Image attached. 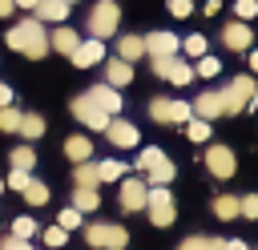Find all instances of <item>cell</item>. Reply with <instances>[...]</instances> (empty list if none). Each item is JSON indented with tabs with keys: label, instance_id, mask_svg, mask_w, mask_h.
<instances>
[{
	"label": "cell",
	"instance_id": "1",
	"mask_svg": "<svg viewBox=\"0 0 258 250\" xmlns=\"http://www.w3.org/2000/svg\"><path fill=\"white\" fill-rule=\"evenodd\" d=\"M4 44H8L12 52H24L28 60L48 56V32H44V24H40L36 16H28V20L12 24V28H8V36H4Z\"/></svg>",
	"mask_w": 258,
	"mask_h": 250
},
{
	"label": "cell",
	"instance_id": "2",
	"mask_svg": "<svg viewBox=\"0 0 258 250\" xmlns=\"http://www.w3.org/2000/svg\"><path fill=\"white\" fill-rule=\"evenodd\" d=\"M222 93V105H226V113H242V109H250L254 101H258V85H254V77L250 73H238L226 89H218Z\"/></svg>",
	"mask_w": 258,
	"mask_h": 250
},
{
	"label": "cell",
	"instance_id": "3",
	"mask_svg": "<svg viewBox=\"0 0 258 250\" xmlns=\"http://www.w3.org/2000/svg\"><path fill=\"white\" fill-rule=\"evenodd\" d=\"M85 242L97 250H125L129 246V230L117 222H89L85 226Z\"/></svg>",
	"mask_w": 258,
	"mask_h": 250
},
{
	"label": "cell",
	"instance_id": "4",
	"mask_svg": "<svg viewBox=\"0 0 258 250\" xmlns=\"http://www.w3.org/2000/svg\"><path fill=\"white\" fill-rule=\"evenodd\" d=\"M117 24H121V8H117L113 0H97V4L89 8V32H93L97 40L113 36V32H117Z\"/></svg>",
	"mask_w": 258,
	"mask_h": 250
},
{
	"label": "cell",
	"instance_id": "5",
	"mask_svg": "<svg viewBox=\"0 0 258 250\" xmlns=\"http://www.w3.org/2000/svg\"><path fill=\"white\" fill-rule=\"evenodd\" d=\"M149 117L161 121V125H185L194 117V109L185 101H169V97H153L149 101Z\"/></svg>",
	"mask_w": 258,
	"mask_h": 250
},
{
	"label": "cell",
	"instance_id": "6",
	"mask_svg": "<svg viewBox=\"0 0 258 250\" xmlns=\"http://www.w3.org/2000/svg\"><path fill=\"white\" fill-rule=\"evenodd\" d=\"M69 109H73V117H77L81 125H89V129H97V133H105V129H109V121H113L105 109H97V105L89 101V93L73 97V105H69Z\"/></svg>",
	"mask_w": 258,
	"mask_h": 250
},
{
	"label": "cell",
	"instance_id": "7",
	"mask_svg": "<svg viewBox=\"0 0 258 250\" xmlns=\"http://www.w3.org/2000/svg\"><path fill=\"white\" fill-rule=\"evenodd\" d=\"M145 210H149V222H153V226H169V222H173V198H169V190H165V185H149Z\"/></svg>",
	"mask_w": 258,
	"mask_h": 250
},
{
	"label": "cell",
	"instance_id": "8",
	"mask_svg": "<svg viewBox=\"0 0 258 250\" xmlns=\"http://www.w3.org/2000/svg\"><path fill=\"white\" fill-rule=\"evenodd\" d=\"M149 60H153V73L165 77V81H173V85H189L194 81V69L181 56H149Z\"/></svg>",
	"mask_w": 258,
	"mask_h": 250
},
{
	"label": "cell",
	"instance_id": "9",
	"mask_svg": "<svg viewBox=\"0 0 258 250\" xmlns=\"http://www.w3.org/2000/svg\"><path fill=\"white\" fill-rule=\"evenodd\" d=\"M206 169H210L218 181L234 177V169H238V161H234V149H230V145H210V149H206Z\"/></svg>",
	"mask_w": 258,
	"mask_h": 250
},
{
	"label": "cell",
	"instance_id": "10",
	"mask_svg": "<svg viewBox=\"0 0 258 250\" xmlns=\"http://www.w3.org/2000/svg\"><path fill=\"white\" fill-rule=\"evenodd\" d=\"M250 40H254V32H250V24H246V20H230V24L222 28V44H226L230 52H246V48H250Z\"/></svg>",
	"mask_w": 258,
	"mask_h": 250
},
{
	"label": "cell",
	"instance_id": "11",
	"mask_svg": "<svg viewBox=\"0 0 258 250\" xmlns=\"http://www.w3.org/2000/svg\"><path fill=\"white\" fill-rule=\"evenodd\" d=\"M145 40V56H177V48H181V40L173 36V32H149V36H141Z\"/></svg>",
	"mask_w": 258,
	"mask_h": 250
},
{
	"label": "cell",
	"instance_id": "12",
	"mask_svg": "<svg viewBox=\"0 0 258 250\" xmlns=\"http://www.w3.org/2000/svg\"><path fill=\"white\" fill-rule=\"evenodd\" d=\"M69 60H73L77 69H93V65H101V60H105V40H97V36H93V40H81V44L73 48Z\"/></svg>",
	"mask_w": 258,
	"mask_h": 250
},
{
	"label": "cell",
	"instance_id": "13",
	"mask_svg": "<svg viewBox=\"0 0 258 250\" xmlns=\"http://www.w3.org/2000/svg\"><path fill=\"white\" fill-rule=\"evenodd\" d=\"M145 194H149V185H145V177H125L121 181V210H145Z\"/></svg>",
	"mask_w": 258,
	"mask_h": 250
},
{
	"label": "cell",
	"instance_id": "14",
	"mask_svg": "<svg viewBox=\"0 0 258 250\" xmlns=\"http://www.w3.org/2000/svg\"><path fill=\"white\" fill-rule=\"evenodd\" d=\"M105 137H109V145H117V149H133V145H137V125H129V121L113 117V121H109V129H105Z\"/></svg>",
	"mask_w": 258,
	"mask_h": 250
},
{
	"label": "cell",
	"instance_id": "15",
	"mask_svg": "<svg viewBox=\"0 0 258 250\" xmlns=\"http://www.w3.org/2000/svg\"><path fill=\"white\" fill-rule=\"evenodd\" d=\"M89 101H93L97 109H105L109 117L121 113V93H117L113 85H93V89H89Z\"/></svg>",
	"mask_w": 258,
	"mask_h": 250
},
{
	"label": "cell",
	"instance_id": "16",
	"mask_svg": "<svg viewBox=\"0 0 258 250\" xmlns=\"http://www.w3.org/2000/svg\"><path fill=\"white\" fill-rule=\"evenodd\" d=\"M189 109H194V117H202V121H214V117H222L226 113V105H222V93H202L198 101H189Z\"/></svg>",
	"mask_w": 258,
	"mask_h": 250
},
{
	"label": "cell",
	"instance_id": "17",
	"mask_svg": "<svg viewBox=\"0 0 258 250\" xmlns=\"http://www.w3.org/2000/svg\"><path fill=\"white\" fill-rule=\"evenodd\" d=\"M32 16L44 24H64V16H69V4L64 0H36V8H32Z\"/></svg>",
	"mask_w": 258,
	"mask_h": 250
},
{
	"label": "cell",
	"instance_id": "18",
	"mask_svg": "<svg viewBox=\"0 0 258 250\" xmlns=\"http://www.w3.org/2000/svg\"><path fill=\"white\" fill-rule=\"evenodd\" d=\"M81 44V36L73 32V28H64V24H56L52 32H48V48L52 52H64V56H73V48Z\"/></svg>",
	"mask_w": 258,
	"mask_h": 250
},
{
	"label": "cell",
	"instance_id": "19",
	"mask_svg": "<svg viewBox=\"0 0 258 250\" xmlns=\"http://www.w3.org/2000/svg\"><path fill=\"white\" fill-rule=\"evenodd\" d=\"M133 81V65L129 60H121V56H113L109 65H105V85H113V89H125Z\"/></svg>",
	"mask_w": 258,
	"mask_h": 250
},
{
	"label": "cell",
	"instance_id": "20",
	"mask_svg": "<svg viewBox=\"0 0 258 250\" xmlns=\"http://www.w3.org/2000/svg\"><path fill=\"white\" fill-rule=\"evenodd\" d=\"M117 56H121V60H129V65H133V60H141V56H145V40H141V36H133V32H129V36H121V40H117Z\"/></svg>",
	"mask_w": 258,
	"mask_h": 250
},
{
	"label": "cell",
	"instance_id": "21",
	"mask_svg": "<svg viewBox=\"0 0 258 250\" xmlns=\"http://www.w3.org/2000/svg\"><path fill=\"white\" fill-rule=\"evenodd\" d=\"M64 157H69L73 165L89 161V157H93V141H89V137H69V141H64Z\"/></svg>",
	"mask_w": 258,
	"mask_h": 250
},
{
	"label": "cell",
	"instance_id": "22",
	"mask_svg": "<svg viewBox=\"0 0 258 250\" xmlns=\"http://www.w3.org/2000/svg\"><path fill=\"white\" fill-rule=\"evenodd\" d=\"M173 177H177V165H173L169 157H161V161H157V165L145 173V185H169Z\"/></svg>",
	"mask_w": 258,
	"mask_h": 250
},
{
	"label": "cell",
	"instance_id": "23",
	"mask_svg": "<svg viewBox=\"0 0 258 250\" xmlns=\"http://www.w3.org/2000/svg\"><path fill=\"white\" fill-rule=\"evenodd\" d=\"M214 214H218L222 222L242 218V198H234V194H218V198H214Z\"/></svg>",
	"mask_w": 258,
	"mask_h": 250
},
{
	"label": "cell",
	"instance_id": "24",
	"mask_svg": "<svg viewBox=\"0 0 258 250\" xmlns=\"http://www.w3.org/2000/svg\"><path fill=\"white\" fill-rule=\"evenodd\" d=\"M73 185H81V190H97V185H101V177H97V161H81V165L73 169Z\"/></svg>",
	"mask_w": 258,
	"mask_h": 250
},
{
	"label": "cell",
	"instance_id": "25",
	"mask_svg": "<svg viewBox=\"0 0 258 250\" xmlns=\"http://www.w3.org/2000/svg\"><path fill=\"white\" fill-rule=\"evenodd\" d=\"M16 133H20L24 141H36V137H44V117H40V113H24Z\"/></svg>",
	"mask_w": 258,
	"mask_h": 250
},
{
	"label": "cell",
	"instance_id": "26",
	"mask_svg": "<svg viewBox=\"0 0 258 250\" xmlns=\"http://www.w3.org/2000/svg\"><path fill=\"white\" fill-rule=\"evenodd\" d=\"M177 250H226V238H214V234H194V238H185Z\"/></svg>",
	"mask_w": 258,
	"mask_h": 250
},
{
	"label": "cell",
	"instance_id": "27",
	"mask_svg": "<svg viewBox=\"0 0 258 250\" xmlns=\"http://www.w3.org/2000/svg\"><path fill=\"white\" fill-rule=\"evenodd\" d=\"M8 165H12V169H24V173H28V169L36 165V149H32V145H16V149L8 153Z\"/></svg>",
	"mask_w": 258,
	"mask_h": 250
},
{
	"label": "cell",
	"instance_id": "28",
	"mask_svg": "<svg viewBox=\"0 0 258 250\" xmlns=\"http://www.w3.org/2000/svg\"><path fill=\"white\" fill-rule=\"evenodd\" d=\"M97 206H101L97 190H81V185H73V210H81V214H93Z\"/></svg>",
	"mask_w": 258,
	"mask_h": 250
},
{
	"label": "cell",
	"instance_id": "29",
	"mask_svg": "<svg viewBox=\"0 0 258 250\" xmlns=\"http://www.w3.org/2000/svg\"><path fill=\"white\" fill-rule=\"evenodd\" d=\"M97 177H101V181H121V177H125V161H117V157L97 161Z\"/></svg>",
	"mask_w": 258,
	"mask_h": 250
},
{
	"label": "cell",
	"instance_id": "30",
	"mask_svg": "<svg viewBox=\"0 0 258 250\" xmlns=\"http://www.w3.org/2000/svg\"><path fill=\"white\" fill-rule=\"evenodd\" d=\"M24 202H28V206H48V185L36 181V177H28V185H24Z\"/></svg>",
	"mask_w": 258,
	"mask_h": 250
},
{
	"label": "cell",
	"instance_id": "31",
	"mask_svg": "<svg viewBox=\"0 0 258 250\" xmlns=\"http://www.w3.org/2000/svg\"><path fill=\"white\" fill-rule=\"evenodd\" d=\"M181 48H185V56H198V60H202V56L210 52V48H206V36H202V32H189V36L181 40Z\"/></svg>",
	"mask_w": 258,
	"mask_h": 250
},
{
	"label": "cell",
	"instance_id": "32",
	"mask_svg": "<svg viewBox=\"0 0 258 250\" xmlns=\"http://www.w3.org/2000/svg\"><path fill=\"white\" fill-rule=\"evenodd\" d=\"M36 230H40V226H36V218H28V214H20V218L12 222V238H24V242H28Z\"/></svg>",
	"mask_w": 258,
	"mask_h": 250
},
{
	"label": "cell",
	"instance_id": "33",
	"mask_svg": "<svg viewBox=\"0 0 258 250\" xmlns=\"http://www.w3.org/2000/svg\"><path fill=\"white\" fill-rule=\"evenodd\" d=\"M40 238H44V246H48V250H60V246L69 242V230H60V226H44V230H40Z\"/></svg>",
	"mask_w": 258,
	"mask_h": 250
},
{
	"label": "cell",
	"instance_id": "34",
	"mask_svg": "<svg viewBox=\"0 0 258 250\" xmlns=\"http://www.w3.org/2000/svg\"><path fill=\"white\" fill-rule=\"evenodd\" d=\"M20 117H24V113H20L16 105H4V109H0V129H4V133H16V129H20Z\"/></svg>",
	"mask_w": 258,
	"mask_h": 250
},
{
	"label": "cell",
	"instance_id": "35",
	"mask_svg": "<svg viewBox=\"0 0 258 250\" xmlns=\"http://www.w3.org/2000/svg\"><path fill=\"white\" fill-rule=\"evenodd\" d=\"M185 133H189V141H210V121L189 117V121H185Z\"/></svg>",
	"mask_w": 258,
	"mask_h": 250
},
{
	"label": "cell",
	"instance_id": "36",
	"mask_svg": "<svg viewBox=\"0 0 258 250\" xmlns=\"http://www.w3.org/2000/svg\"><path fill=\"white\" fill-rule=\"evenodd\" d=\"M218 73H222V60L210 56V52H206V56L198 60V69H194V77H218Z\"/></svg>",
	"mask_w": 258,
	"mask_h": 250
},
{
	"label": "cell",
	"instance_id": "37",
	"mask_svg": "<svg viewBox=\"0 0 258 250\" xmlns=\"http://www.w3.org/2000/svg\"><path fill=\"white\" fill-rule=\"evenodd\" d=\"M28 177H32V173H24V169H8V177H4V190H20V194H24Z\"/></svg>",
	"mask_w": 258,
	"mask_h": 250
},
{
	"label": "cell",
	"instance_id": "38",
	"mask_svg": "<svg viewBox=\"0 0 258 250\" xmlns=\"http://www.w3.org/2000/svg\"><path fill=\"white\" fill-rule=\"evenodd\" d=\"M56 226H60V230H69V234H73V230H77V226H81V210H73V206H69V210H60V218H56Z\"/></svg>",
	"mask_w": 258,
	"mask_h": 250
},
{
	"label": "cell",
	"instance_id": "39",
	"mask_svg": "<svg viewBox=\"0 0 258 250\" xmlns=\"http://www.w3.org/2000/svg\"><path fill=\"white\" fill-rule=\"evenodd\" d=\"M234 12H238V20H254L258 16V0H238Z\"/></svg>",
	"mask_w": 258,
	"mask_h": 250
},
{
	"label": "cell",
	"instance_id": "40",
	"mask_svg": "<svg viewBox=\"0 0 258 250\" xmlns=\"http://www.w3.org/2000/svg\"><path fill=\"white\" fill-rule=\"evenodd\" d=\"M165 8H169V16H177V20H185V16L194 12V4H189V0H169Z\"/></svg>",
	"mask_w": 258,
	"mask_h": 250
},
{
	"label": "cell",
	"instance_id": "41",
	"mask_svg": "<svg viewBox=\"0 0 258 250\" xmlns=\"http://www.w3.org/2000/svg\"><path fill=\"white\" fill-rule=\"evenodd\" d=\"M242 218H258V194H246L242 198Z\"/></svg>",
	"mask_w": 258,
	"mask_h": 250
},
{
	"label": "cell",
	"instance_id": "42",
	"mask_svg": "<svg viewBox=\"0 0 258 250\" xmlns=\"http://www.w3.org/2000/svg\"><path fill=\"white\" fill-rule=\"evenodd\" d=\"M0 250H32V246H28L24 238H12V234H8V238L0 242Z\"/></svg>",
	"mask_w": 258,
	"mask_h": 250
},
{
	"label": "cell",
	"instance_id": "43",
	"mask_svg": "<svg viewBox=\"0 0 258 250\" xmlns=\"http://www.w3.org/2000/svg\"><path fill=\"white\" fill-rule=\"evenodd\" d=\"M4 105H12V89L0 81V109H4Z\"/></svg>",
	"mask_w": 258,
	"mask_h": 250
},
{
	"label": "cell",
	"instance_id": "44",
	"mask_svg": "<svg viewBox=\"0 0 258 250\" xmlns=\"http://www.w3.org/2000/svg\"><path fill=\"white\" fill-rule=\"evenodd\" d=\"M12 8H16V0H0V16H8Z\"/></svg>",
	"mask_w": 258,
	"mask_h": 250
},
{
	"label": "cell",
	"instance_id": "45",
	"mask_svg": "<svg viewBox=\"0 0 258 250\" xmlns=\"http://www.w3.org/2000/svg\"><path fill=\"white\" fill-rule=\"evenodd\" d=\"M250 73H258V48H250Z\"/></svg>",
	"mask_w": 258,
	"mask_h": 250
},
{
	"label": "cell",
	"instance_id": "46",
	"mask_svg": "<svg viewBox=\"0 0 258 250\" xmlns=\"http://www.w3.org/2000/svg\"><path fill=\"white\" fill-rule=\"evenodd\" d=\"M226 250H246V242H238V238H234V242H226Z\"/></svg>",
	"mask_w": 258,
	"mask_h": 250
},
{
	"label": "cell",
	"instance_id": "47",
	"mask_svg": "<svg viewBox=\"0 0 258 250\" xmlns=\"http://www.w3.org/2000/svg\"><path fill=\"white\" fill-rule=\"evenodd\" d=\"M16 8H36V0H16Z\"/></svg>",
	"mask_w": 258,
	"mask_h": 250
},
{
	"label": "cell",
	"instance_id": "48",
	"mask_svg": "<svg viewBox=\"0 0 258 250\" xmlns=\"http://www.w3.org/2000/svg\"><path fill=\"white\" fill-rule=\"evenodd\" d=\"M0 194H4V181H0Z\"/></svg>",
	"mask_w": 258,
	"mask_h": 250
},
{
	"label": "cell",
	"instance_id": "49",
	"mask_svg": "<svg viewBox=\"0 0 258 250\" xmlns=\"http://www.w3.org/2000/svg\"><path fill=\"white\" fill-rule=\"evenodd\" d=\"M64 4H77V0H64Z\"/></svg>",
	"mask_w": 258,
	"mask_h": 250
}]
</instances>
